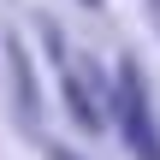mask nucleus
I'll return each instance as SVG.
<instances>
[{
	"label": "nucleus",
	"mask_w": 160,
	"mask_h": 160,
	"mask_svg": "<svg viewBox=\"0 0 160 160\" xmlns=\"http://www.w3.org/2000/svg\"><path fill=\"white\" fill-rule=\"evenodd\" d=\"M107 101H113V119H119V137L131 142V154L137 160H160V125H154L148 83H142L137 59H119L113 83H107Z\"/></svg>",
	"instance_id": "nucleus-1"
},
{
	"label": "nucleus",
	"mask_w": 160,
	"mask_h": 160,
	"mask_svg": "<svg viewBox=\"0 0 160 160\" xmlns=\"http://www.w3.org/2000/svg\"><path fill=\"white\" fill-rule=\"evenodd\" d=\"M42 36H48V53H53V65H59V101H65V113L77 119V131L101 137V107H95V95H89V77L65 59V42H59L53 24H42Z\"/></svg>",
	"instance_id": "nucleus-2"
},
{
	"label": "nucleus",
	"mask_w": 160,
	"mask_h": 160,
	"mask_svg": "<svg viewBox=\"0 0 160 160\" xmlns=\"http://www.w3.org/2000/svg\"><path fill=\"white\" fill-rule=\"evenodd\" d=\"M6 65H12V89H18V113L24 125H42V95H36V71H30V53L18 36H6Z\"/></svg>",
	"instance_id": "nucleus-3"
},
{
	"label": "nucleus",
	"mask_w": 160,
	"mask_h": 160,
	"mask_svg": "<svg viewBox=\"0 0 160 160\" xmlns=\"http://www.w3.org/2000/svg\"><path fill=\"white\" fill-rule=\"evenodd\" d=\"M142 6H148V18H154V30H160V0H142Z\"/></svg>",
	"instance_id": "nucleus-4"
},
{
	"label": "nucleus",
	"mask_w": 160,
	"mask_h": 160,
	"mask_svg": "<svg viewBox=\"0 0 160 160\" xmlns=\"http://www.w3.org/2000/svg\"><path fill=\"white\" fill-rule=\"evenodd\" d=\"M53 160H77V154H65V148H53Z\"/></svg>",
	"instance_id": "nucleus-5"
},
{
	"label": "nucleus",
	"mask_w": 160,
	"mask_h": 160,
	"mask_svg": "<svg viewBox=\"0 0 160 160\" xmlns=\"http://www.w3.org/2000/svg\"><path fill=\"white\" fill-rule=\"evenodd\" d=\"M83 6H101V0H83Z\"/></svg>",
	"instance_id": "nucleus-6"
}]
</instances>
